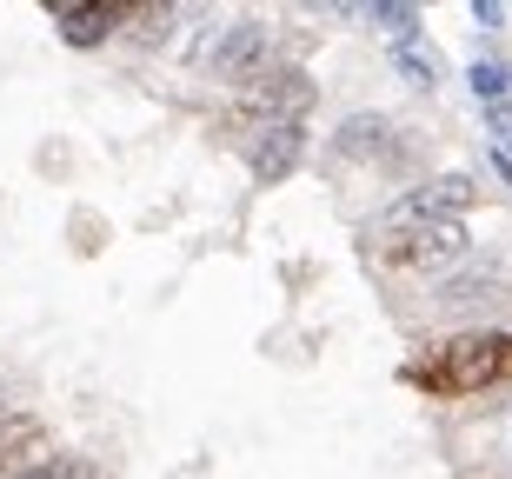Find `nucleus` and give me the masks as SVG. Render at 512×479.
Here are the masks:
<instances>
[{
    "instance_id": "2",
    "label": "nucleus",
    "mask_w": 512,
    "mask_h": 479,
    "mask_svg": "<svg viewBox=\"0 0 512 479\" xmlns=\"http://www.w3.org/2000/svg\"><path fill=\"white\" fill-rule=\"evenodd\" d=\"M313 100H320V87L306 80V67L280 60V67H266L253 87H240V114H247L253 127H306Z\"/></svg>"
},
{
    "instance_id": "16",
    "label": "nucleus",
    "mask_w": 512,
    "mask_h": 479,
    "mask_svg": "<svg viewBox=\"0 0 512 479\" xmlns=\"http://www.w3.org/2000/svg\"><path fill=\"white\" fill-rule=\"evenodd\" d=\"M7 413H14V406H7V400H0V420H7Z\"/></svg>"
},
{
    "instance_id": "13",
    "label": "nucleus",
    "mask_w": 512,
    "mask_h": 479,
    "mask_svg": "<svg viewBox=\"0 0 512 479\" xmlns=\"http://www.w3.org/2000/svg\"><path fill=\"white\" fill-rule=\"evenodd\" d=\"M127 27H140V40H160L173 27V7H127Z\"/></svg>"
},
{
    "instance_id": "8",
    "label": "nucleus",
    "mask_w": 512,
    "mask_h": 479,
    "mask_svg": "<svg viewBox=\"0 0 512 479\" xmlns=\"http://www.w3.org/2000/svg\"><path fill=\"white\" fill-rule=\"evenodd\" d=\"M47 460V420L40 413H7L0 420V479H20Z\"/></svg>"
},
{
    "instance_id": "5",
    "label": "nucleus",
    "mask_w": 512,
    "mask_h": 479,
    "mask_svg": "<svg viewBox=\"0 0 512 479\" xmlns=\"http://www.w3.org/2000/svg\"><path fill=\"white\" fill-rule=\"evenodd\" d=\"M466 253H473V233H466V220H433V227L406 233L399 260H406V267H419V273H446V267H459Z\"/></svg>"
},
{
    "instance_id": "12",
    "label": "nucleus",
    "mask_w": 512,
    "mask_h": 479,
    "mask_svg": "<svg viewBox=\"0 0 512 479\" xmlns=\"http://www.w3.org/2000/svg\"><path fill=\"white\" fill-rule=\"evenodd\" d=\"M20 479H100V460H87V453H47V460L27 466Z\"/></svg>"
},
{
    "instance_id": "15",
    "label": "nucleus",
    "mask_w": 512,
    "mask_h": 479,
    "mask_svg": "<svg viewBox=\"0 0 512 479\" xmlns=\"http://www.w3.org/2000/svg\"><path fill=\"white\" fill-rule=\"evenodd\" d=\"M473 27L499 34V27H506V7H499V0H473Z\"/></svg>"
},
{
    "instance_id": "1",
    "label": "nucleus",
    "mask_w": 512,
    "mask_h": 479,
    "mask_svg": "<svg viewBox=\"0 0 512 479\" xmlns=\"http://www.w3.org/2000/svg\"><path fill=\"white\" fill-rule=\"evenodd\" d=\"M406 380L426 393H479V386L512 380V333H466L453 346H433L419 366H406Z\"/></svg>"
},
{
    "instance_id": "9",
    "label": "nucleus",
    "mask_w": 512,
    "mask_h": 479,
    "mask_svg": "<svg viewBox=\"0 0 512 479\" xmlns=\"http://www.w3.org/2000/svg\"><path fill=\"white\" fill-rule=\"evenodd\" d=\"M506 300H512V287L499 273H466V280H446V287L433 293L439 313H493V307H506Z\"/></svg>"
},
{
    "instance_id": "7",
    "label": "nucleus",
    "mask_w": 512,
    "mask_h": 479,
    "mask_svg": "<svg viewBox=\"0 0 512 479\" xmlns=\"http://www.w3.org/2000/svg\"><path fill=\"white\" fill-rule=\"evenodd\" d=\"M306 160V127H253V140H247V173L253 180H286V173Z\"/></svg>"
},
{
    "instance_id": "10",
    "label": "nucleus",
    "mask_w": 512,
    "mask_h": 479,
    "mask_svg": "<svg viewBox=\"0 0 512 479\" xmlns=\"http://www.w3.org/2000/svg\"><path fill=\"white\" fill-rule=\"evenodd\" d=\"M393 67H399V80H406V87H419V94L446 87V54H439L426 34L406 40V47H393Z\"/></svg>"
},
{
    "instance_id": "11",
    "label": "nucleus",
    "mask_w": 512,
    "mask_h": 479,
    "mask_svg": "<svg viewBox=\"0 0 512 479\" xmlns=\"http://www.w3.org/2000/svg\"><path fill=\"white\" fill-rule=\"evenodd\" d=\"M366 27H380L393 47H406V40H419V7H406V0H380V7H360Z\"/></svg>"
},
{
    "instance_id": "6",
    "label": "nucleus",
    "mask_w": 512,
    "mask_h": 479,
    "mask_svg": "<svg viewBox=\"0 0 512 479\" xmlns=\"http://www.w3.org/2000/svg\"><path fill=\"white\" fill-rule=\"evenodd\" d=\"M399 127L386 114H346L340 127H333V147H340V160H380V167H393L406 147H399Z\"/></svg>"
},
{
    "instance_id": "14",
    "label": "nucleus",
    "mask_w": 512,
    "mask_h": 479,
    "mask_svg": "<svg viewBox=\"0 0 512 479\" xmlns=\"http://www.w3.org/2000/svg\"><path fill=\"white\" fill-rule=\"evenodd\" d=\"M486 134H493L499 160H512V107H493V114H486Z\"/></svg>"
},
{
    "instance_id": "4",
    "label": "nucleus",
    "mask_w": 512,
    "mask_h": 479,
    "mask_svg": "<svg viewBox=\"0 0 512 479\" xmlns=\"http://www.w3.org/2000/svg\"><path fill=\"white\" fill-rule=\"evenodd\" d=\"M47 20L67 47H100V40L127 27V7H107V0H47Z\"/></svg>"
},
{
    "instance_id": "3",
    "label": "nucleus",
    "mask_w": 512,
    "mask_h": 479,
    "mask_svg": "<svg viewBox=\"0 0 512 479\" xmlns=\"http://www.w3.org/2000/svg\"><path fill=\"white\" fill-rule=\"evenodd\" d=\"M200 60H207L227 87H253L266 67H280V60H273V27H266V20H240V27H227V34H213Z\"/></svg>"
}]
</instances>
